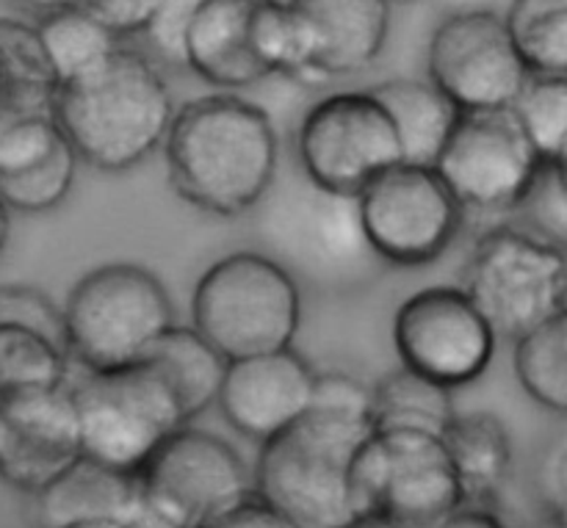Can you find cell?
<instances>
[{
  "label": "cell",
  "mask_w": 567,
  "mask_h": 528,
  "mask_svg": "<svg viewBox=\"0 0 567 528\" xmlns=\"http://www.w3.org/2000/svg\"><path fill=\"white\" fill-rule=\"evenodd\" d=\"M371 432V387L338 371L316 374L308 413L260 443L252 493L297 528L352 524V465Z\"/></svg>",
  "instance_id": "1"
},
{
  "label": "cell",
  "mask_w": 567,
  "mask_h": 528,
  "mask_svg": "<svg viewBox=\"0 0 567 528\" xmlns=\"http://www.w3.org/2000/svg\"><path fill=\"white\" fill-rule=\"evenodd\" d=\"M161 149L172 188L188 205L221 219L258 208L280 172L271 116L230 92L175 108Z\"/></svg>",
  "instance_id": "2"
},
{
  "label": "cell",
  "mask_w": 567,
  "mask_h": 528,
  "mask_svg": "<svg viewBox=\"0 0 567 528\" xmlns=\"http://www.w3.org/2000/svg\"><path fill=\"white\" fill-rule=\"evenodd\" d=\"M175 116L169 83L147 53L120 44L97 70L53 94V120L78 164L127 172L164 144Z\"/></svg>",
  "instance_id": "3"
},
{
  "label": "cell",
  "mask_w": 567,
  "mask_h": 528,
  "mask_svg": "<svg viewBox=\"0 0 567 528\" xmlns=\"http://www.w3.org/2000/svg\"><path fill=\"white\" fill-rule=\"evenodd\" d=\"M175 327L164 282L136 263H105L72 286L61 308L66 358L83 371H120L147 360Z\"/></svg>",
  "instance_id": "4"
},
{
  "label": "cell",
  "mask_w": 567,
  "mask_h": 528,
  "mask_svg": "<svg viewBox=\"0 0 567 528\" xmlns=\"http://www.w3.org/2000/svg\"><path fill=\"white\" fill-rule=\"evenodd\" d=\"M302 324V288L264 252H233L205 269L192 293V330L219 358L291 349Z\"/></svg>",
  "instance_id": "5"
},
{
  "label": "cell",
  "mask_w": 567,
  "mask_h": 528,
  "mask_svg": "<svg viewBox=\"0 0 567 528\" xmlns=\"http://www.w3.org/2000/svg\"><path fill=\"white\" fill-rule=\"evenodd\" d=\"M266 241L271 260L282 266L297 282L308 280L319 288L347 291L369 282L382 269L380 258L365 241L358 214V197L324 191L299 180L260 199Z\"/></svg>",
  "instance_id": "6"
},
{
  "label": "cell",
  "mask_w": 567,
  "mask_h": 528,
  "mask_svg": "<svg viewBox=\"0 0 567 528\" xmlns=\"http://www.w3.org/2000/svg\"><path fill=\"white\" fill-rule=\"evenodd\" d=\"M463 507L443 437L415 429L371 432L352 465V509L382 528H435Z\"/></svg>",
  "instance_id": "7"
},
{
  "label": "cell",
  "mask_w": 567,
  "mask_h": 528,
  "mask_svg": "<svg viewBox=\"0 0 567 528\" xmlns=\"http://www.w3.org/2000/svg\"><path fill=\"white\" fill-rule=\"evenodd\" d=\"M460 288L496 338L518 341L567 313V255L524 227H491L471 249Z\"/></svg>",
  "instance_id": "8"
},
{
  "label": "cell",
  "mask_w": 567,
  "mask_h": 528,
  "mask_svg": "<svg viewBox=\"0 0 567 528\" xmlns=\"http://www.w3.org/2000/svg\"><path fill=\"white\" fill-rule=\"evenodd\" d=\"M83 457L138 474L177 429L188 426L169 387L144 363L120 371H83L70 382Z\"/></svg>",
  "instance_id": "9"
},
{
  "label": "cell",
  "mask_w": 567,
  "mask_h": 528,
  "mask_svg": "<svg viewBox=\"0 0 567 528\" xmlns=\"http://www.w3.org/2000/svg\"><path fill=\"white\" fill-rule=\"evenodd\" d=\"M365 241L382 266L424 269L452 249L465 210L432 166L396 164L358 194Z\"/></svg>",
  "instance_id": "10"
},
{
  "label": "cell",
  "mask_w": 567,
  "mask_h": 528,
  "mask_svg": "<svg viewBox=\"0 0 567 528\" xmlns=\"http://www.w3.org/2000/svg\"><path fill=\"white\" fill-rule=\"evenodd\" d=\"M142 507L169 528H205L252 496V474L221 437L177 429L138 470Z\"/></svg>",
  "instance_id": "11"
},
{
  "label": "cell",
  "mask_w": 567,
  "mask_h": 528,
  "mask_svg": "<svg viewBox=\"0 0 567 528\" xmlns=\"http://www.w3.org/2000/svg\"><path fill=\"white\" fill-rule=\"evenodd\" d=\"M299 172L324 191L358 197L374 177L402 164V144L374 94L336 92L310 105L297 131Z\"/></svg>",
  "instance_id": "12"
},
{
  "label": "cell",
  "mask_w": 567,
  "mask_h": 528,
  "mask_svg": "<svg viewBox=\"0 0 567 528\" xmlns=\"http://www.w3.org/2000/svg\"><path fill=\"white\" fill-rule=\"evenodd\" d=\"M426 72L432 86L446 94L460 114L509 111L529 77L504 14L493 9L443 17L430 39Z\"/></svg>",
  "instance_id": "13"
},
{
  "label": "cell",
  "mask_w": 567,
  "mask_h": 528,
  "mask_svg": "<svg viewBox=\"0 0 567 528\" xmlns=\"http://www.w3.org/2000/svg\"><path fill=\"white\" fill-rule=\"evenodd\" d=\"M432 169L468 214H515L543 161L509 111L460 114Z\"/></svg>",
  "instance_id": "14"
},
{
  "label": "cell",
  "mask_w": 567,
  "mask_h": 528,
  "mask_svg": "<svg viewBox=\"0 0 567 528\" xmlns=\"http://www.w3.org/2000/svg\"><path fill=\"white\" fill-rule=\"evenodd\" d=\"M496 332L460 286H432L404 299L393 319L402 369L457 391L480 380L496 354Z\"/></svg>",
  "instance_id": "15"
},
{
  "label": "cell",
  "mask_w": 567,
  "mask_h": 528,
  "mask_svg": "<svg viewBox=\"0 0 567 528\" xmlns=\"http://www.w3.org/2000/svg\"><path fill=\"white\" fill-rule=\"evenodd\" d=\"M83 457L70 382L50 391L0 398V479L37 496Z\"/></svg>",
  "instance_id": "16"
},
{
  "label": "cell",
  "mask_w": 567,
  "mask_h": 528,
  "mask_svg": "<svg viewBox=\"0 0 567 528\" xmlns=\"http://www.w3.org/2000/svg\"><path fill=\"white\" fill-rule=\"evenodd\" d=\"M316 374L319 371L293 346L230 360L216 404L233 429L249 441L266 443L308 413Z\"/></svg>",
  "instance_id": "17"
},
{
  "label": "cell",
  "mask_w": 567,
  "mask_h": 528,
  "mask_svg": "<svg viewBox=\"0 0 567 528\" xmlns=\"http://www.w3.org/2000/svg\"><path fill=\"white\" fill-rule=\"evenodd\" d=\"M308 42L305 83L369 70L391 33V0H286Z\"/></svg>",
  "instance_id": "18"
},
{
  "label": "cell",
  "mask_w": 567,
  "mask_h": 528,
  "mask_svg": "<svg viewBox=\"0 0 567 528\" xmlns=\"http://www.w3.org/2000/svg\"><path fill=\"white\" fill-rule=\"evenodd\" d=\"M33 498V526L72 528L89 524L125 526L144 513L136 474L81 457Z\"/></svg>",
  "instance_id": "19"
},
{
  "label": "cell",
  "mask_w": 567,
  "mask_h": 528,
  "mask_svg": "<svg viewBox=\"0 0 567 528\" xmlns=\"http://www.w3.org/2000/svg\"><path fill=\"white\" fill-rule=\"evenodd\" d=\"M255 0H199L183 37V66L219 89H247L266 70L249 48Z\"/></svg>",
  "instance_id": "20"
},
{
  "label": "cell",
  "mask_w": 567,
  "mask_h": 528,
  "mask_svg": "<svg viewBox=\"0 0 567 528\" xmlns=\"http://www.w3.org/2000/svg\"><path fill=\"white\" fill-rule=\"evenodd\" d=\"M443 446L457 474L463 504L496 507L513 470V441L493 413H457L443 432Z\"/></svg>",
  "instance_id": "21"
},
{
  "label": "cell",
  "mask_w": 567,
  "mask_h": 528,
  "mask_svg": "<svg viewBox=\"0 0 567 528\" xmlns=\"http://www.w3.org/2000/svg\"><path fill=\"white\" fill-rule=\"evenodd\" d=\"M377 103L388 111L402 144V164L435 166L449 133L460 120L452 100L437 92L430 81L391 77L369 89Z\"/></svg>",
  "instance_id": "22"
},
{
  "label": "cell",
  "mask_w": 567,
  "mask_h": 528,
  "mask_svg": "<svg viewBox=\"0 0 567 528\" xmlns=\"http://www.w3.org/2000/svg\"><path fill=\"white\" fill-rule=\"evenodd\" d=\"M150 371L169 387L183 418L192 424L219 396L227 360L214 352L192 327H172L144 360Z\"/></svg>",
  "instance_id": "23"
},
{
  "label": "cell",
  "mask_w": 567,
  "mask_h": 528,
  "mask_svg": "<svg viewBox=\"0 0 567 528\" xmlns=\"http://www.w3.org/2000/svg\"><path fill=\"white\" fill-rule=\"evenodd\" d=\"M55 89L33 22L0 17V114L53 111Z\"/></svg>",
  "instance_id": "24"
},
{
  "label": "cell",
  "mask_w": 567,
  "mask_h": 528,
  "mask_svg": "<svg viewBox=\"0 0 567 528\" xmlns=\"http://www.w3.org/2000/svg\"><path fill=\"white\" fill-rule=\"evenodd\" d=\"M454 391L402 369L382 376L371 387V426L382 429H415L443 437L457 418Z\"/></svg>",
  "instance_id": "25"
},
{
  "label": "cell",
  "mask_w": 567,
  "mask_h": 528,
  "mask_svg": "<svg viewBox=\"0 0 567 528\" xmlns=\"http://www.w3.org/2000/svg\"><path fill=\"white\" fill-rule=\"evenodd\" d=\"M33 28L59 86L97 70L122 44V39H116L83 9L44 11L37 17Z\"/></svg>",
  "instance_id": "26"
},
{
  "label": "cell",
  "mask_w": 567,
  "mask_h": 528,
  "mask_svg": "<svg viewBox=\"0 0 567 528\" xmlns=\"http://www.w3.org/2000/svg\"><path fill=\"white\" fill-rule=\"evenodd\" d=\"M515 376L540 407L567 410V313L554 315L515 341Z\"/></svg>",
  "instance_id": "27"
},
{
  "label": "cell",
  "mask_w": 567,
  "mask_h": 528,
  "mask_svg": "<svg viewBox=\"0 0 567 528\" xmlns=\"http://www.w3.org/2000/svg\"><path fill=\"white\" fill-rule=\"evenodd\" d=\"M504 22L529 75H567V0H513Z\"/></svg>",
  "instance_id": "28"
},
{
  "label": "cell",
  "mask_w": 567,
  "mask_h": 528,
  "mask_svg": "<svg viewBox=\"0 0 567 528\" xmlns=\"http://www.w3.org/2000/svg\"><path fill=\"white\" fill-rule=\"evenodd\" d=\"M66 352L61 343L25 327L0 324V398L66 385Z\"/></svg>",
  "instance_id": "29"
},
{
  "label": "cell",
  "mask_w": 567,
  "mask_h": 528,
  "mask_svg": "<svg viewBox=\"0 0 567 528\" xmlns=\"http://www.w3.org/2000/svg\"><path fill=\"white\" fill-rule=\"evenodd\" d=\"M509 116L543 164H565L567 155V75H529Z\"/></svg>",
  "instance_id": "30"
},
{
  "label": "cell",
  "mask_w": 567,
  "mask_h": 528,
  "mask_svg": "<svg viewBox=\"0 0 567 528\" xmlns=\"http://www.w3.org/2000/svg\"><path fill=\"white\" fill-rule=\"evenodd\" d=\"M249 48L266 75L302 77L308 66V42L302 25L286 0H255L249 17Z\"/></svg>",
  "instance_id": "31"
},
{
  "label": "cell",
  "mask_w": 567,
  "mask_h": 528,
  "mask_svg": "<svg viewBox=\"0 0 567 528\" xmlns=\"http://www.w3.org/2000/svg\"><path fill=\"white\" fill-rule=\"evenodd\" d=\"M78 158L70 144H61L44 164L14 177H0V203L17 214H44L59 208L75 183Z\"/></svg>",
  "instance_id": "32"
},
{
  "label": "cell",
  "mask_w": 567,
  "mask_h": 528,
  "mask_svg": "<svg viewBox=\"0 0 567 528\" xmlns=\"http://www.w3.org/2000/svg\"><path fill=\"white\" fill-rule=\"evenodd\" d=\"M64 144L53 111L0 114V177H14L44 164Z\"/></svg>",
  "instance_id": "33"
},
{
  "label": "cell",
  "mask_w": 567,
  "mask_h": 528,
  "mask_svg": "<svg viewBox=\"0 0 567 528\" xmlns=\"http://www.w3.org/2000/svg\"><path fill=\"white\" fill-rule=\"evenodd\" d=\"M515 214L529 221L532 236L543 241L563 247L567 244V186H565V164H543L532 183L529 194L518 205Z\"/></svg>",
  "instance_id": "34"
},
{
  "label": "cell",
  "mask_w": 567,
  "mask_h": 528,
  "mask_svg": "<svg viewBox=\"0 0 567 528\" xmlns=\"http://www.w3.org/2000/svg\"><path fill=\"white\" fill-rule=\"evenodd\" d=\"M0 324L25 327L61 343V308L33 286H0Z\"/></svg>",
  "instance_id": "35"
},
{
  "label": "cell",
  "mask_w": 567,
  "mask_h": 528,
  "mask_svg": "<svg viewBox=\"0 0 567 528\" xmlns=\"http://www.w3.org/2000/svg\"><path fill=\"white\" fill-rule=\"evenodd\" d=\"M199 0H161L153 22L142 33L150 50L172 66H183V37Z\"/></svg>",
  "instance_id": "36"
},
{
  "label": "cell",
  "mask_w": 567,
  "mask_h": 528,
  "mask_svg": "<svg viewBox=\"0 0 567 528\" xmlns=\"http://www.w3.org/2000/svg\"><path fill=\"white\" fill-rule=\"evenodd\" d=\"M158 6L161 0H89L83 11H89L116 39H125L147 31Z\"/></svg>",
  "instance_id": "37"
},
{
  "label": "cell",
  "mask_w": 567,
  "mask_h": 528,
  "mask_svg": "<svg viewBox=\"0 0 567 528\" xmlns=\"http://www.w3.org/2000/svg\"><path fill=\"white\" fill-rule=\"evenodd\" d=\"M537 493H540L543 507L548 509V520L565 524L567 509V448L565 437H559L543 457L537 468Z\"/></svg>",
  "instance_id": "38"
},
{
  "label": "cell",
  "mask_w": 567,
  "mask_h": 528,
  "mask_svg": "<svg viewBox=\"0 0 567 528\" xmlns=\"http://www.w3.org/2000/svg\"><path fill=\"white\" fill-rule=\"evenodd\" d=\"M205 528H297L288 524L277 509H271L269 504L260 501L258 496L244 498L238 507H233L230 513H225L221 518H216L214 524Z\"/></svg>",
  "instance_id": "39"
},
{
  "label": "cell",
  "mask_w": 567,
  "mask_h": 528,
  "mask_svg": "<svg viewBox=\"0 0 567 528\" xmlns=\"http://www.w3.org/2000/svg\"><path fill=\"white\" fill-rule=\"evenodd\" d=\"M435 528H509L502 520V515L496 509H487V507H463L457 513L449 515L446 520H441Z\"/></svg>",
  "instance_id": "40"
},
{
  "label": "cell",
  "mask_w": 567,
  "mask_h": 528,
  "mask_svg": "<svg viewBox=\"0 0 567 528\" xmlns=\"http://www.w3.org/2000/svg\"><path fill=\"white\" fill-rule=\"evenodd\" d=\"M17 3L31 6V9H37L39 14H44V11H55V9H83L89 0H17Z\"/></svg>",
  "instance_id": "41"
},
{
  "label": "cell",
  "mask_w": 567,
  "mask_h": 528,
  "mask_svg": "<svg viewBox=\"0 0 567 528\" xmlns=\"http://www.w3.org/2000/svg\"><path fill=\"white\" fill-rule=\"evenodd\" d=\"M9 232H11V210L0 203V252L6 249V241H9Z\"/></svg>",
  "instance_id": "42"
},
{
  "label": "cell",
  "mask_w": 567,
  "mask_h": 528,
  "mask_svg": "<svg viewBox=\"0 0 567 528\" xmlns=\"http://www.w3.org/2000/svg\"><path fill=\"white\" fill-rule=\"evenodd\" d=\"M120 528H169V526L161 524V520L153 518V515H150V513H142L136 520H131V524H125V526H120Z\"/></svg>",
  "instance_id": "43"
},
{
  "label": "cell",
  "mask_w": 567,
  "mask_h": 528,
  "mask_svg": "<svg viewBox=\"0 0 567 528\" xmlns=\"http://www.w3.org/2000/svg\"><path fill=\"white\" fill-rule=\"evenodd\" d=\"M341 528H382V526L371 524V520H352V524H347V526H341Z\"/></svg>",
  "instance_id": "44"
},
{
  "label": "cell",
  "mask_w": 567,
  "mask_h": 528,
  "mask_svg": "<svg viewBox=\"0 0 567 528\" xmlns=\"http://www.w3.org/2000/svg\"><path fill=\"white\" fill-rule=\"evenodd\" d=\"M72 528H120V526H111V524H89V526H72Z\"/></svg>",
  "instance_id": "45"
},
{
  "label": "cell",
  "mask_w": 567,
  "mask_h": 528,
  "mask_svg": "<svg viewBox=\"0 0 567 528\" xmlns=\"http://www.w3.org/2000/svg\"><path fill=\"white\" fill-rule=\"evenodd\" d=\"M543 528H567V524H554V520H548V524Z\"/></svg>",
  "instance_id": "46"
}]
</instances>
